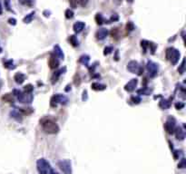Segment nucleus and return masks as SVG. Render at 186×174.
<instances>
[{
	"instance_id": "1",
	"label": "nucleus",
	"mask_w": 186,
	"mask_h": 174,
	"mask_svg": "<svg viewBox=\"0 0 186 174\" xmlns=\"http://www.w3.org/2000/svg\"><path fill=\"white\" fill-rule=\"evenodd\" d=\"M37 168L39 174H50L53 171L51 164L44 158H41L37 161Z\"/></svg>"
},
{
	"instance_id": "2",
	"label": "nucleus",
	"mask_w": 186,
	"mask_h": 174,
	"mask_svg": "<svg viewBox=\"0 0 186 174\" xmlns=\"http://www.w3.org/2000/svg\"><path fill=\"white\" fill-rule=\"evenodd\" d=\"M165 55H166V59L170 61L173 65H175L179 62L181 54L177 49L173 47H169L165 51Z\"/></svg>"
},
{
	"instance_id": "3",
	"label": "nucleus",
	"mask_w": 186,
	"mask_h": 174,
	"mask_svg": "<svg viewBox=\"0 0 186 174\" xmlns=\"http://www.w3.org/2000/svg\"><path fill=\"white\" fill-rule=\"evenodd\" d=\"M42 127H43L44 131L46 133H49V134L57 133L58 131H59L58 125L54 121H52V120H45L42 122Z\"/></svg>"
},
{
	"instance_id": "4",
	"label": "nucleus",
	"mask_w": 186,
	"mask_h": 174,
	"mask_svg": "<svg viewBox=\"0 0 186 174\" xmlns=\"http://www.w3.org/2000/svg\"><path fill=\"white\" fill-rule=\"evenodd\" d=\"M13 94H15L17 97V100L20 102L23 103H30L31 102L33 101V96L31 93H22L21 91L18 90H14Z\"/></svg>"
},
{
	"instance_id": "5",
	"label": "nucleus",
	"mask_w": 186,
	"mask_h": 174,
	"mask_svg": "<svg viewBox=\"0 0 186 174\" xmlns=\"http://www.w3.org/2000/svg\"><path fill=\"white\" fill-rule=\"evenodd\" d=\"M68 102V99L66 96L63 95V94H55L54 95L52 98H51V101H50V105L52 107H55L57 106V104L60 103V104H63V105H66Z\"/></svg>"
},
{
	"instance_id": "6",
	"label": "nucleus",
	"mask_w": 186,
	"mask_h": 174,
	"mask_svg": "<svg viewBox=\"0 0 186 174\" xmlns=\"http://www.w3.org/2000/svg\"><path fill=\"white\" fill-rule=\"evenodd\" d=\"M146 69L149 73V75L150 77L153 78L155 77L157 75H158V72H159V66L157 63H155L152 61H148L147 62V64H146Z\"/></svg>"
},
{
	"instance_id": "7",
	"label": "nucleus",
	"mask_w": 186,
	"mask_h": 174,
	"mask_svg": "<svg viewBox=\"0 0 186 174\" xmlns=\"http://www.w3.org/2000/svg\"><path fill=\"white\" fill-rule=\"evenodd\" d=\"M127 69L131 73H133V74L137 73L139 75H141L142 73L143 72V68L142 66H140L138 62H136V61H130L127 64Z\"/></svg>"
},
{
	"instance_id": "8",
	"label": "nucleus",
	"mask_w": 186,
	"mask_h": 174,
	"mask_svg": "<svg viewBox=\"0 0 186 174\" xmlns=\"http://www.w3.org/2000/svg\"><path fill=\"white\" fill-rule=\"evenodd\" d=\"M58 166H59L60 170L63 171L65 174H72L71 161L69 160H64V161H59Z\"/></svg>"
},
{
	"instance_id": "9",
	"label": "nucleus",
	"mask_w": 186,
	"mask_h": 174,
	"mask_svg": "<svg viewBox=\"0 0 186 174\" xmlns=\"http://www.w3.org/2000/svg\"><path fill=\"white\" fill-rule=\"evenodd\" d=\"M176 125H175V120L173 118H168V120L165 122L164 123V129L167 131V133L169 134H173L174 133Z\"/></svg>"
},
{
	"instance_id": "10",
	"label": "nucleus",
	"mask_w": 186,
	"mask_h": 174,
	"mask_svg": "<svg viewBox=\"0 0 186 174\" xmlns=\"http://www.w3.org/2000/svg\"><path fill=\"white\" fill-rule=\"evenodd\" d=\"M141 46H142V47H143L144 53H146L147 49L150 48V50L152 51V54H153L154 51H155V48H156V46L154 45L153 43L149 42V41H146V40H143V41H141Z\"/></svg>"
},
{
	"instance_id": "11",
	"label": "nucleus",
	"mask_w": 186,
	"mask_h": 174,
	"mask_svg": "<svg viewBox=\"0 0 186 174\" xmlns=\"http://www.w3.org/2000/svg\"><path fill=\"white\" fill-rule=\"evenodd\" d=\"M137 84H138V80H137V79H132L131 81H129V82L125 84V90L126 92L131 93V92L134 91L135 87L137 86Z\"/></svg>"
},
{
	"instance_id": "12",
	"label": "nucleus",
	"mask_w": 186,
	"mask_h": 174,
	"mask_svg": "<svg viewBox=\"0 0 186 174\" xmlns=\"http://www.w3.org/2000/svg\"><path fill=\"white\" fill-rule=\"evenodd\" d=\"M96 36L98 40H104L108 36V30L106 28H101L96 32Z\"/></svg>"
},
{
	"instance_id": "13",
	"label": "nucleus",
	"mask_w": 186,
	"mask_h": 174,
	"mask_svg": "<svg viewBox=\"0 0 186 174\" xmlns=\"http://www.w3.org/2000/svg\"><path fill=\"white\" fill-rule=\"evenodd\" d=\"M174 132H175L176 139H178V140H183L185 138V131L184 129H182V127H176Z\"/></svg>"
},
{
	"instance_id": "14",
	"label": "nucleus",
	"mask_w": 186,
	"mask_h": 174,
	"mask_svg": "<svg viewBox=\"0 0 186 174\" xmlns=\"http://www.w3.org/2000/svg\"><path fill=\"white\" fill-rule=\"evenodd\" d=\"M48 64H49V67H50L51 69H55V68H57L58 65H59V61H58L57 57L52 55V56L49 58Z\"/></svg>"
},
{
	"instance_id": "15",
	"label": "nucleus",
	"mask_w": 186,
	"mask_h": 174,
	"mask_svg": "<svg viewBox=\"0 0 186 174\" xmlns=\"http://www.w3.org/2000/svg\"><path fill=\"white\" fill-rule=\"evenodd\" d=\"M84 27H85V24L82 21H78L74 25V31L76 34H79L84 29Z\"/></svg>"
},
{
	"instance_id": "16",
	"label": "nucleus",
	"mask_w": 186,
	"mask_h": 174,
	"mask_svg": "<svg viewBox=\"0 0 186 174\" xmlns=\"http://www.w3.org/2000/svg\"><path fill=\"white\" fill-rule=\"evenodd\" d=\"M14 80L16 81V84H23V83L25 82V75L24 74H22V73H16V74L15 75V76H14Z\"/></svg>"
},
{
	"instance_id": "17",
	"label": "nucleus",
	"mask_w": 186,
	"mask_h": 174,
	"mask_svg": "<svg viewBox=\"0 0 186 174\" xmlns=\"http://www.w3.org/2000/svg\"><path fill=\"white\" fill-rule=\"evenodd\" d=\"M159 106L160 108H162L163 110H166L168 108H170L171 106V102L170 100H167V99H162L159 102Z\"/></svg>"
},
{
	"instance_id": "18",
	"label": "nucleus",
	"mask_w": 186,
	"mask_h": 174,
	"mask_svg": "<svg viewBox=\"0 0 186 174\" xmlns=\"http://www.w3.org/2000/svg\"><path fill=\"white\" fill-rule=\"evenodd\" d=\"M92 89L95 91H104L105 89H106V85L99 84V83H93L91 85Z\"/></svg>"
},
{
	"instance_id": "19",
	"label": "nucleus",
	"mask_w": 186,
	"mask_h": 174,
	"mask_svg": "<svg viewBox=\"0 0 186 174\" xmlns=\"http://www.w3.org/2000/svg\"><path fill=\"white\" fill-rule=\"evenodd\" d=\"M54 52H55L56 57H59L60 59H64V58H65L64 53H63V51H62V49L60 48L59 46H55L54 47Z\"/></svg>"
},
{
	"instance_id": "20",
	"label": "nucleus",
	"mask_w": 186,
	"mask_h": 174,
	"mask_svg": "<svg viewBox=\"0 0 186 174\" xmlns=\"http://www.w3.org/2000/svg\"><path fill=\"white\" fill-rule=\"evenodd\" d=\"M68 40H69V42H70V44L74 46V47H76V46H78V45H79V42H78V40H77V37H75V36H70L69 37V38H68Z\"/></svg>"
},
{
	"instance_id": "21",
	"label": "nucleus",
	"mask_w": 186,
	"mask_h": 174,
	"mask_svg": "<svg viewBox=\"0 0 186 174\" xmlns=\"http://www.w3.org/2000/svg\"><path fill=\"white\" fill-rule=\"evenodd\" d=\"M2 100L6 102H9V103H12L14 102V97L12 95V93H6L3 97H2Z\"/></svg>"
},
{
	"instance_id": "22",
	"label": "nucleus",
	"mask_w": 186,
	"mask_h": 174,
	"mask_svg": "<svg viewBox=\"0 0 186 174\" xmlns=\"http://www.w3.org/2000/svg\"><path fill=\"white\" fill-rule=\"evenodd\" d=\"M96 23H97V25H103V24H105V23H106L107 21L104 18V16L101 15V14H96Z\"/></svg>"
},
{
	"instance_id": "23",
	"label": "nucleus",
	"mask_w": 186,
	"mask_h": 174,
	"mask_svg": "<svg viewBox=\"0 0 186 174\" xmlns=\"http://www.w3.org/2000/svg\"><path fill=\"white\" fill-rule=\"evenodd\" d=\"M152 89H149V88H146V87L142 88V89H140V90L137 91V93L139 94H143V95H150L152 93Z\"/></svg>"
},
{
	"instance_id": "24",
	"label": "nucleus",
	"mask_w": 186,
	"mask_h": 174,
	"mask_svg": "<svg viewBox=\"0 0 186 174\" xmlns=\"http://www.w3.org/2000/svg\"><path fill=\"white\" fill-rule=\"evenodd\" d=\"M64 71H66V68L61 69V70H59L58 72H56L55 74H54V75H53V77H52V83H53V84H55V82L57 81V79L59 78V76L62 75V72H64Z\"/></svg>"
},
{
	"instance_id": "25",
	"label": "nucleus",
	"mask_w": 186,
	"mask_h": 174,
	"mask_svg": "<svg viewBox=\"0 0 186 174\" xmlns=\"http://www.w3.org/2000/svg\"><path fill=\"white\" fill-rule=\"evenodd\" d=\"M89 61H90V58H89V56H88V55H82V56L79 58V62H80L81 63H83V64L86 65V66L88 65Z\"/></svg>"
},
{
	"instance_id": "26",
	"label": "nucleus",
	"mask_w": 186,
	"mask_h": 174,
	"mask_svg": "<svg viewBox=\"0 0 186 174\" xmlns=\"http://www.w3.org/2000/svg\"><path fill=\"white\" fill-rule=\"evenodd\" d=\"M4 66L6 68H7V69H10V70H11V69H15L16 68V65H14L12 60H8V61L5 62L4 63Z\"/></svg>"
},
{
	"instance_id": "27",
	"label": "nucleus",
	"mask_w": 186,
	"mask_h": 174,
	"mask_svg": "<svg viewBox=\"0 0 186 174\" xmlns=\"http://www.w3.org/2000/svg\"><path fill=\"white\" fill-rule=\"evenodd\" d=\"M34 16H35V12L30 13L29 15H27L26 16H25V18H24V22H25V23H30L31 21L33 20Z\"/></svg>"
},
{
	"instance_id": "28",
	"label": "nucleus",
	"mask_w": 186,
	"mask_h": 174,
	"mask_svg": "<svg viewBox=\"0 0 186 174\" xmlns=\"http://www.w3.org/2000/svg\"><path fill=\"white\" fill-rule=\"evenodd\" d=\"M18 2L24 6H32L34 4V0H18Z\"/></svg>"
},
{
	"instance_id": "29",
	"label": "nucleus",
	"mask_w": 186,
	"mask_h": 174,
	"mask_svg": "<svg viewBox=\"0 0 186 174\" xmlns=\"http://www.w3.org/2000/svg\"><path fill=\"white\" fill-rule=\"evenodd\" d=\"M110 34H111V36H112L113 38H116L117 39L118 37H119V29L118 28H113Z\"/></svg>"
},
{
	"instance_id": "30",
	"label": "nucleus",
	"mask_w": 186,
	"mask_h": 174,
	"mask_svg": "<svg viewBox=\"0 0 186 174\" xmlns=\"http://www.w3.org/2000/svg\"><path fill=\"white\" fill-rule=\"evenodd\" d=\"M20 112L23 114H30L33 113V109L32 108H20Z\"/></svg>"
},
{
	"instance_id": "31",
	"label": "nucleus",
	"mask_w": 186,
	"mask_h": 174,
	"mask_svg": "<svg viewBox=\"0 0 186 174\" xmlns=\"http://www.w3.org/2000/svg\"><path fill=\"white\" fill-rule=\"evenodd\" d=\"M34 90V87L32 84H27L25 86V93H31Z\"/></svg>"
},
{
	"instance_id": "32",
	"label": "nucleus",
	"mask_w": 186,
	"mask_h": 174,
	"mask_svg": "<svg viewBox=\"0 0 186 174\" xmlns=\"http://www.w3.org/2000/svg\"><path fill=\"white\" fill-rule=\"evenodd\" d=\"M65 14H66V17L67 19H72L74 17V12L71 9H67Z\"/></svg>"
},
{
	"instance_id": "33",
	"label": "nucleus",
	"mask_w": 186,
	"mask_h": 174,
	"mask_svg": "<svg viewBox=\"0 0 186 174\" xmlns=\"http://www.w3.org/2000/svg\"><path fill=\"white\" fill-rule=\"evenodd\" d=\"M4 5H5V7L7 11H12L11 9V6H10V0H4Z\"/></svg>"
},
{
	"instance_id": "34",
	"label": "nucleus",
	"mask_w": 186,
	"mask_h": 174,
	"mask_svg": "<svg viewBox=\"0 0 186 174\" xmlns=\"http://www.w3.org/2000/svg\"><path fill=\"white\" fill-rule=\"evenodd\" d=\"M69 3H70V6L73 7V8H76L77 5H78V0H68Z\"/></svg>"
},
{
	"instance_id": "35",
	"label": "nucleus",
	"mask_w": 186,
	"mask_h": 174,
	"mask_svg": "<svg viewBox=\"0 0 186 174\" xmlns=\"http://www.w3.org/2000/svg\"><path fill=\"white\" fill-rule=\"evenodd\" d=\"M131 102H133L134 103H140V102H141V98L140 97H138V96H133L132 98H131Z\"/></svg>"
},
{
	"instance_id": "36",
	"label": "nucleus",
	"mask_w": 186,
	"mask_h": 174,
	"mask_svg": "<svg viewBox=\"0 0 186 174\" xmlns=\"http://www.w3.org/2000/svg\"><path fill=\"white\" fill-rule=\"evenodd\" d=\"M184 62H185V60L183 59L182 62V64H181L180 68L178 69V72H179L180 74H183V72H184Z\"/></svg>"
},
{
	"instance_id": "37",
	"label": "nucleus",
	"mask_w": 186,
	"mask_h": 174,
	"mask_svg": "<svg viewBox=\"0 0 186 174\" xmlns=\"http://www.w3.org/2000/svg\"><path fill=\"white\" fill-rule=\"evenodd\" d=\"M112 51H113V47H111V46H107V47L105 48V52H104V54H105V55H107L111 54Z\"/></svg>"
},
{
	"instance_id": "38",
	"label": "nucleus",
	"mask_w": 186,
	"mask_h": 174,
	"mask_svg": "<svg viewBox=\"0 0 186 174\" xmlns=\"http://www.w3.org/2000/svg\"><path fill=\"white\" fill-rule=\"evenodd\" d=\"M178 168H181V169L185 168V159H184V158H182V159L181 160V161L179 162V164H178Z\"/></svg>"
},
{
	"instance_id": "39",
	"label": "nucleus",
	"mask_w": 186,
	"mask_h": 174,
	"mask_svg": "<svg viewBox=\"0 0 186 174\" xmlns=\"http://www.w3.org/2000/svg\"><path fill=\"white\" fill-rule=\"evenodd\" d=\"M126 29L129 30V31H133L134 29V24L132 22H129L126 25Z\"/></svg>"
},
{
	"instance_id": "40",
	"label": "nucleus",
	"mask_w": 186,
	"mask_h": 174,
	"mask_svg": "<svg viewBox=\"0 0 186 174\" xmlns=\"http://www.w3.org/2000/svg\"><path fill=\"white\" fill-rule=\"evenodd\" d=\"M88 2V0H78V4H80L82 7H85Z\"/></svg>"
},
{
	"instance_id": "41",
	"label": "nucleus",
	"mask_w": 186,
	"mask_h": 174,
	"mask_svg": "<svg viewBox=\"0 0 186 174\" xmlns=\"http://www.w3.org/2000/svg\"><path fill=\"white\" fill-rule=\"evenodd\" d=\"M183 106H184V104L182 103V102H177V103H175V107H176V109H182V108H183Z\"/></svg>"
},
{
	"instance_id": "42",
	"label": "nucleus",
	"mask_w": 186,
	"mask_h": 174,
	"mask_svg": "<svg viewBox=\"0 0 186 174\" xmlns=\"http://www.w3.org/2000/svg\"><path fill=\"white\" fill-rule=\"evenodd\" d=\"M8 22H9L10 25H16V20L15 18H10L8 20Z\"/></svg>"
},
{
	"instance_id": "43",
	"label": "nucleus",
	"mask_w": 186,
	"mask_h": 174,
	"mask_svg": "<svg viewBox=\"0 0 186 174\" xmlns=\"http://www.w3.org/2000/svg\"><path fill=\"white\" fill-rule=\"evenodd\" d=\"M116 20H118V16H117V15H114V16L111 17V19H110L111 22H113V21H116Z\"/></svg>"
},
{
	"instance_id": "44",
	"label": "nucleus",
	"mask_w": 186,
	"mask_h": 174,
	"mask_svg": "<svg viewBox=\"0 0 186 174\" xmlns=\"http://www.w3.org/2000/svg\"><path fill=\"white\" fill-rule=\"evenodd\" d=\"M2 14V7H1V4H0V15Z\"/></svg>"
},
{
	"instance_id": "45",
	"label": "nucleus",
	"mask_w": 186,
	"mask_h": 174,
	"mask_svg": "<svg viewBox=\"0 0 186 174\" xmlns=\"http://www.w3.org/2000/svg\"><path fill=\"white\" fill-rule=\"evenodd\" d=\"M50 174H58V173H57V172H55V171H54V170H53V171H52V172H51V173H50Z\"/></svg>"
},
{
	"instance_id": "46",
	"label": "nucleus",
	"mask_w": 186,
	"mask_h": 174,
	"mask_svg": "<svg viewBox=\"0 0 186 174\" xmlns=\"http://www.w3.org/2000/svg\"><path fill=\"white\" fill-rule=\"evenodd\" d=\"M126 1H127L128 3H132V2L134 1V0H126Z\"/></svg>"
},
{
	"instance_id": "47",
	"label": "nucleus",
	"mask_w": 186,
	"mask_h": 174,
	"mask_svg": "<svg viewBox=\"0 0 186 174\" xmlns=\"http://www.w3.org/2000/svg\"><path fill=\"white\" fill-rule=\"evenodd\" d=\"M1 52H2V48H1V47H0V53H1Z\"/></svg>"
}]
</instances>
